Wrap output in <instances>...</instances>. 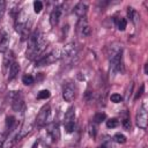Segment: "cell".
Instances as JSON below:
<instances>
[{
    "label": "cell",
    "instance_id": "31",
    "mask_svg": "<svg viewBox=\"0 0 148 148\" xmlns=\"http://www.w3.org/2000/svg\"><path fill=\"white\" fill-rule=\"evenodd\" d=\"M5 10H6V1L0 0V18L2 17V15H3Z\"/></svg>",
    "mask_w": 148,
    "mask_h": 148
},
{
    "label": "cell",
    "instance_id": "5",
    "mask_svg": "<svg viewBox=\"0 0 148 148\" xmlns=\"http://www.w3.org/2000/svg\"><path fill=\"white\" fill-rule=\"evenodd\" d=\"M10 104L14 111L16 112H23L25 109V103L23 95L21 91H12L10 92Z\"/></svg>",
    "mask_w": 148,
    "mask_h": 148
},
{
    "label": "cell",
    "instance_id": "14",
    "mask_svg": "<svg viewBox=\"0 0 148 148\" xmlns=\"http://www.w3.org/2000/svg\"><path fill=\"white\" fill-rule=\"evenodd\" d=\"M9 35L5 29L0 30V52L5 53L6 51H8V46H9Z\"/></svg>",
    "mask_w": 148,
    "mask_h": 148
},
{
    "label": "cell",
    "instance_id": "20",
    "mask_svg": "<svg viewBox=\"0 0 148 148\" xmlns=\"http://www.w3.org/2000/svg\"><path fill=\"white\" fill-rule=\"evenodd\" d=\"M15 126H16V119H15V117L8 116L6 118V131L9 133V132H12L15 128Z\"/></svg>",
    "mask_w": 148,
    "mask_h": 148
},
{
    "label": "cell",
    "instance_id": "23",
    "mask_svg": "<svg viewBox=\"0 0 148 148\" xmlns=\"http://www.w3.org/2000/svg\"><path fill=\"white\" fill-rule=\"evenodd\" d=\"M22 82H23L25 86H30V84H32V83L35 82V79H34V76L30 75V74H24V75L22 76Z\"/></svg>",
    "mask_w": 148,
    "mask_h": 148
},
{
    "label": "cell",
    "instance_id": "7",
    "mask_svg": "<svg viewBox=\"0 0 148 148\" xmlns=\"http://www.w3.org/2000/svg\"><path fill=\"white\" fill-rule=\"evenodd\" d=\"M74 125H75V108L69 106L65 113L64 118V127L67 133H72L74 131Z\"/></svg>",
    "mask_w": 148,
    "mask_h": 148
},
{
    "label": "cell",
    "instance_id": "32",
    "mask_svg": "<svg viewBox=\"0 0 148 148\" xmlns=\"http://www.w3.org/2000/svg\"><path fill=\"white\" fill-rule=\"evenodd\" d=\"M143 90H145V86H143V84H141V86H140V89L138 90V92H136V95H135V99H139V98L142 96Z\"/></svg>",
    "mask_w": 148,
    "mask_h": 148
},
{
    "label": "cell",
    "instance_id": "16",
    "mask_svg": "<svg viewBox=\"0 0 148 148\" xmlns=\"http://www.w3.org/2000/svg\"><path fill=\"white\" fill-rule=\"evenodd\" d=\"M15 61V58H14V53L12 51H6L5 52V56H3V61H2V65H3V71L5 73H8L12 64Z\"/></svg>",
    "mask_w": 148,
    "mask_h": 148
},
{
    "label": "cell",
    "instance_id": "33",
    "mask_svg": "<svg viewBox=\"0 0 148 148\" xmlns=\"http://www.w3.org/2000/svg\"><path fill=\"white\" fill-rule=\"evenodd\" d=\"M132 88H133V83L131 82V84H130V91H128V90L126 91V99L130 98V96H131V94H132V92H131V91H132Z\"/></svg>",
    "mask_w": 148,
    "mask_h": 148
},
{
    "label": "cell",
    "instance_id": "15",
    "mask_svg": "<svg viewBox=\"0 0 148 148\" xmlns=\"http://www.w3.org/2000/svg\"><path fill=\"white\" fill-rule=\"evenodd\" d=\"M32 123L30 121V120H25L24 123H23V125L21 126V128L18 130V133L16 134V140H21V139H23L24 136H27L30 132H31V130H32Z\"/></svg>",
    "mask_w": 148,
    "mask_h": 148
},
{
    "label": "cell",
    "instance_id": "22",
    "mask_svg": "<svg viewBox=\"0 0 148 148\" xmlns=\"http://www.w3.org/2000/svg\"><path fill=\"white\" fill-rule=\"evenodd\" d=\"M106 119V114L104 113V112H97L95 116H94V123L95 124H99V123H102V121H104Z\"/></svg>",
    "mask_w": 148,
    "mask_h": 148
},
{
    "label": "cell",
    "instance_id": "6",
    "mask_svg": "<svg viewBox=\"0 0 148 148\" xmlns=\"http://www.w3.org/2000/svg\"><path fill=\"white\" fill-rule=\"evenodd\" d=\"M135 123L136 126L140 127L141 130H146L147 128V123H148V114H147V108L146 104L142 103L138 111H136V116H135Z\"/></svg>",
    "mask_w": 148,
    "mask_h": 148
},
{
    "label": "cell",
    "instance_id": "29",
    "mask_svg": "<svg viewBox=\"0 0 148 148\" xmlns=\"http://www.w3.org/2000/svg\"><path fill=\"white\" fill-rule=\"evenodd\" d=\"M110 99H111V102H113V103H120L121 101H123V97H121V95H119V94H112L111 96H110Z\"/></svg>",
    "mask_w": 148,
    "mask_h": 148
},
{
    "label": "cell",
    "instance_id": "30",
    "mask_svg": "<svg viewBox=\"0 0 148 148\" xmlns=\"http://www.w3.org/2000/svg\"><path fill=\"white\" fill-rule=\"evenodd\" d=\"M123 126H124V128L126 130V131H130L131 130V120H130V118L127 117V116H125L124 117V119H123Z\"/></svg>",
    "mask_w": 148,
    "mask_h": 148
},
{
    "label": "cell",
    "instance_id": "25",
    "mask_svg": "<svg viewBox=\"0 0 148 148\" xmlns=\"http://www.w3.org/2000/svg\"><path fill=\"white\" fill-rule=\"evenodd\" d=\"M113 140L117 142V143H120V145H123V143H125L126 142V136L124 135V134H121V133H116L114 134V136H113Z\"/></svg>",
    "mask_w": 148,
    "mask_h": 148
},
{
    "label": "cell",
    "instance_id": "35",
    "mask_svg": "<svg viewBox=\"0 0 148 148\" xmlns=\"http://www.w3.org/2000/svg\"><path fill=\"white\" fill-rule=\"evenodd\" d=\"M145 73H146V74H148V69H147V64L145 65Z\"/></svg>",
    "mask_w": 148,
    "mask_h": 148
},
{
    "label": "cell",
    "instance_id": "11",
    "mask_svg": "<svg viewBox=\"0 0 148 148\" xmlns=\"http://www.w3.org/2000/svg\"><path fill=\"white\" fill-rule=\"evenodd\" d=\"M60 51H61V58L71 59V58H74V57L77 56L79 49H77V45L74 42H71V43L66 44Z\"/></svg>",
    "mask_w": 148,
    "mask_h": 148
},
{
    "label": "cell",
    "instance_id": "2",
    "mask_svg": "<svg viewBox=\"0 0 148 148\" xmlns=\"http://www.w3.org/2000/svg\"><path fill=\"white\" fill-rule=\"evenodd\" d=\"M30 27H31V22L28 18L27 15H24L23 13L18 14L15 21V30L21 35V39H28L30 36Z\"/></svg>",
    "mask_w": 148,
    "mask_h": 148
},
{
    "label": "cell",
    "instance_id": "1",
    "mask_svg": "<svg viewBox=\"0 0 148 148\" xmlns=\"http://www.w3.org/2000/svg\"><path fill=\"white\" fill-rule=\"evenodd\" d=\"M123 66V47L121 45H112L110 46L109 52V69L110 74L116 75L121 71Z\"/></svg>",
    "mask_w": 148,
    "mask_h": 148
},
{
    "label": "cell",
    "instance_id": "27",
    "mask_svg": "<svg viewBox=\"0 0 148 148\" xmlns=\"http://www.w3.org/2000/svg\"><path fill=\"white\" fill-rule=\"evenodd\" d=\"M50 96H51L50 91H49L47 89H44V90H40V91L38 92L37 98H38V99H46V98H49Z\"/></svg>",
    "mask_w": 148,
    "mask_h": 148
},
{
    "label": "cell",
    "instance_id": "24",
    "mask_svg": "<svg viewBox=\"0 0 148 148\" xmlns=\"http://www.w3.org/2000/svg\"><path fill=\"white\" fill-rule=\"evenodd\" d=\"M88 133H89V135H90L92 139H94V138H96L97 128H96V124H95L94 121L89 124V126H88Z\"/></svg>",
    "mask_w": 148,
    "mask_h": 148
},
{
    "label": "cell",
    "instance_id": "9",
    "mask_svg": "<svg viewBox=\"0 0 148 148\" xmlns=\"http://www.w3.org/2000/svg\"><path fill=\"white\" fill-rule=\"evenodd\" d=\"M50 113H51V108L49 104H45L42 106V109L39 110L37 117H36V120H35V124L38 126V127H43L44 125H46L47 120H49V117H50Z\"/></svg>",
    "mask_w": 148,
    "mask_h": 148
},
{
    "label": "cell",
    "instance_id": "36",
    "mask_svg": "<svg viewBox=\"0 0 148 148\" xmlns=\"http://www.w3.org/2000/svg\"><path fill=\"white\" fill-rule=\"evenodd\" d=\"M2 147V139H1V136H0V148Z\"/></svg>",
    "mask_w": 148,
    "mask_h": 148
},
{
    "label": "cell",
    "instance_id": "8",
    "mask_svg": "<svg viewBox=\"0 0 148 148\" xmlns=\"http://www.w3.org/2000/svg\"><path fill=\"white\" fill-rule=\"evenodd\" d=\"M76 32L82 38L88 37L91 34V28H90V24H89L87 17H80L77 20V23H76Z\"/></svg>",
    "mask_w": 148,
    "mask_h": 148
},
{
    "label": "cell",
    "instance_id": "34",
    "mask_svg": "<svg viewBox=\"0 0 148 148\" xmlns=\"http://www.w3.org/2000/svg\"><path fill=\"white\" fill-rule=\"evenodd\" d=\"M37 146H38V142L36 141V142H35V143L32 145V147H31V148H37Z\"/></svg>",
    "mask_w": 148,
    "mask_h": 148
},
{
    "label": "cell",
    "instance_id": "28",
    "mask_svg": "<svg viewBox=\"0 0 148 148\" xmlns=\"http://www.w3.org/2000/svg\"><path fill=\"white\" fill-rule=\"evenodd\" d=\"M34 12L35 13H40V10L43 9V2L42 1H39V0H36V1H34Z\"/></svg>",
    "mask_w": 148,
    "mask_h": 148
},
{
    "label": "cell",
    "instance_id": "4",
    "mask_svg": "<svg viewBox=\"0 0 148 148\" xmlns=\"http://www.w3.org/2000/svg\"><path fill=\"white\" fill-rule=\"evenodd\" d=\"M40 31L39 30H35L32 34H30L29 38H28V46H27V51H25V56L29 59H36L37 54V45H38V39L40 36Z\"/></svg>",
    "mask_w": 148,
    "mask_h": 148
},
{
    "label": "cell",
    "instance_id": "19",
    "mask_svg": "<svg viewBox=\"0 0 148 148\" xmlns=\"http://www.w3.org/2000/svg\"><path fill=\"white\" fill-rule=\"evenodd\" d=\"M18 72H20V64H18L17 61H14V62L12 64L9 71H8V80L10 81V80L15 79V77L17 76Z\"/></svg>",
    "mask_w": 148,
    "mask_h": 148
},
{
    "label": "cell",
    "instance_id": "3",
    "mask_svg": "<svg viewBox=\"0 0 148 148\" xmlns=\"http://www.w3.org/2000/svg\"><path fill=\"white\" fill-rule=\"evenodd\" d=\"M61 59V51L59 49H54L52 51H50L49 53H46L45 56H42L40 58H38L35 62L36 67H42V66H49L58 60Z\"/></svg>",
    "mask_w": 148,
    "mask_h": 148
},
{
    "label": "cell",
    "instance_id": "26",
    "mask_svg": "<svg viewBox=\"0 0 148 148\" xmlns=\"http://www.w3.org/2000/svg\"><path fill=\"white\" fill-rule=\"evenodd\" d=\"M118 125H119V120H118L117 118H110V119L106 120V126H108L109 128H114V127H117Z\"/></svg>",
    "mask_w": 148,
    "mask_h": 148
},
{
    "label": "cell",
    "instance_id": "18",
    "mask_svg": "<svg viewBox=\"0 0 148 148\" xmlns=\"http://www.w3.org/2000/svg\"><path fill=\"white\" fill-rule=\"evenodd\" d=\"M127 17L130 18V21H132L134 24H138L139 20H140V15L136 12V9H134L133 7H127Z\"/></svg>",
    "mask_w": 148,
    "mask_h": 148
},
{
    "label": "cell",
    "instance_id": "10",
    "mask_svg": "<svg viewBox=\"0 0 148 148\" xmlns=\"http://www.w3.org/2000/svg\"><path fill=\"white\" fill-rule=\"evenodd\" d=\"M76 96V87L74 86V83L68 82L66 84H64L62 87V98L65 102H73L74 98Z\"/></svg>",
    "mask_w": 148,
    "mask_h": 148
},
{
    "label": "cell",
    "instance_id": "12",
    "mask_svg": "<svg viewBox=\"0 0 148 148\" xmlns=\"http://www.w3.org/2000/svg\"><path fill=\"white\" fill-rule=\"evenodd\" d=\"M46 133L50 135V138L52 139L53 142H57L60 139V130H59L58 123H56V121L50 123L46 126Z\"/></svg>",
    "mask_w": 148,
    "mask_h": 148
},
{
    "label": "cell",
    "instance_id": "17",
    "mask_svg": "<svg viewBox=\"0 0 148 148\" xmlns=\"http://www.w3.org/2000/svg\"><path fill=\"white\" fill-rule=\"evenodd\" d=\"M74 13L76 14V16L80 17H86L87 13H88V5L86 2H77L74 7Z\"/></svg>",
    "mask_w": 148,
    "mask_h": 148
},
{
    "label": "cell",
    "instance_id": "21",
    "mask_svg": "<svg viewBox=\"0 0 148 148\" xmlns=\"http://www.w3.org/2000/svg\"><path fill=\"white\" fill-rule=\"evenodd\" d=\"M114 24H116V27H117L118 30L124 31L126 29V27H127V21L124 17H116L114 18Z\"/></svg>",
    "mask_w": 148,
    "mask_h": 148
},
{
    "label": "cell",
    "instance_id": "13",
    "mask_svg": "<svg viewBox=\"0 0 148 148\" xmlns=\"http://www.w3.org/2000/svg\"><path fill=\"white\" fill-rule=\"evenodd\" d=\"M61 15H62V6L58 5V6H56V7L51 10V13H50V24H51L52 27H56V25L59 23Z\"/></svg>",
    "mask_w": 148,
    "mask_h": 148
}]
</instances>
